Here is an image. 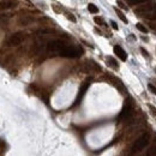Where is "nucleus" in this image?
Returning <instances> with one entry per match:
<instances>
[{
	"mask_svg": "<svg viewBox=\"0 0 156 156\" xmlns=\"http://www.w3.org/2000/svg\"><path fill=\"white\" fill-rule=\"evenodd\" d=\"M59 55L65 57V58H78L82 55V49L77 48V47H71V46H65L64 48L59 52Z\"/></svg>",
	"mask_w": 156,
	"mask_h": 156,
	"instance_id": "1",
	"label": "nucleus"
},
{
	"mask_svg": "<svg viewBox=\"0 0 156 156\" xmlns=\"http://www.w3.org/2000/svg\"><path fill=\"white\" fill-rule=\"evenodd\" d=\"M65 46L66 45L63 41H60V40H53V41H49L48 45H47V51H48V52H57V53H59Z\"/></svg>",
	"mask_w": 156,
	"mask_h": 156,
	"instance_id": "2",
	"label": "nucleus"
},
{
	"mask_svg": "<svg viewBox=\"0 0 156 156\" xmlns=\"http://www.w3.org/2000/svg\"><path fill=\"white\" fill-rule=\"evenodd\" d=\"M24 40V36L22 32H17V34H13V35L10 36V38L7 40V45L11 47H17L19 46Z\"/></svg>",
	"mask_w": 156,
	"mask_h": 156,
	"instance_id": "3",
	"label": "nucleus"
},
{
	"mask_svg": "<svg viewBox=\"0 0 156 156\" xmlns=\"http://www.w3.org/2000/svg\"><path fill=\"white\" fill-rule=\"evenodd\" d=\"M148 144H149V136L148 134H143L142 137H139L137 140L134 142L133 150H142V149H144Z\"/></svg>",
	"mask_w": 156,
	"mask_h": 156,
	"instance_id": "4",
	"label": "nucleus"
},
{
	"mask_svg": "<svg viewBox=\"0 0 156 156\" xmlns=\"http://www.w3.org/2000/svg\"><path fill=\"white\" fill-rule=\"evenodd\" d=\"M18 0H0V10L6 11V10H11L15 9L18 6Z\"/></svg>",
	"mask_w": 156,
	"mask_h": 156,
	"instance_id": "5",
	"label": "nucleus"
},
{
	"mask_svg": "<svg viewBox=\"0 0 156 156\" xmlns=\"http://www.w3.org/2000/svg\"><path fill=\"white\" fill-rule=\"evenodd\" d=\"M90 83H91V78H88L85 82H84V84L82 85V88L79 89V93H78V96H77V99H76V103L74 105H78L79 102H80V100H82V97L85 95V93H86V90L89 89V86H90Z\"/></svg>",
	"mask_w": 156,
	"mask_h": 156,
	"instance_id": "6",
	"label": "nucleus"
},
{
	"mask_svg": "<svg viewBox=\"0 0 156 156\" xmlns=\"http://www.w3.org/2000/svg\"><path fill=\"white\" fill-rule=\"evenodd\" d=\"M114 54L121 60V61H126L127 54H126V52L121 48L120 46H114Z\"/></svg>",
	"mask_w": 156,
	"mask_h": 156,
	"instance_id": "7",
	"label": "nucleus"
},
{
	"mask_svg": "<svg viewBox=\"0 0 156 156\" xmlns=\"http://www.w3.org/2000/svg\"><path fill=\"white\" fill-rule=\"evenodd\" d=\"M127 102H128V101H126V103H125V106L123 108V111H121V113L119 115V120H124V119L130 117V114H131V106L128 105Z\"/></svg>",
	"mask_w": 156,
	"mask_h": 156,
	"instance_id": "8",
	"label": "nucleus"
},
{
	"mask_svg": "<svg viewBox=\"0 0 156 156\" xmlns=\"http://www.w3.org/2000/svg\"><path fill=\"white\" fill-rule=\"evenodd\" d=\"M111 80H113V85H115L117 86V89H119V90H121V89H124V85H123V82H121L120 79H118V78H115V77H111Z\"/></svg>",
	"mask_w": 156,
	"mask_h": 156,
	"instance_id": "9",
	"label": "nucleus"
},
{
	"mask_svg": "<svg viewBox=\"0 0 156 156\" xmlns=\"http://www.w3.org/2000/svg\"><path fill=\"white\" fill-rule=\"evenodd\" d=\"M107 63H108L107 65H108V66H111V67H113L114 70H118V69H119V65L117 64V61H115V60H114L113 58H111V57H109V58H107Z\"/></svg>",
	"mask_w": 156,
	"mask_h": 156,
	"instance_id": "10",
	"label": "nucleus"
},
{
	"mask_svg": "<svg viewBox=\"0 0 156 156\" xmlns=\"http://www.w3.org/2000/svg\"><path fill=\"white\" fill-rule=\"evenodd\" d=\"M115 13H117V15H118V17H119V18H120V19H121V21H123V22H124L125 24H126V23H128V21H127V18L125 17V15H124V13H123V12H121V11H120L119 9H115Z\"/></svg>",
	"mask_w": 156,
	"mask_h": 156,
	"instance_id": "11",
	"label": "nucleus"
},
{
	"mask_svg": "<svg viewBox=\"0 0 156 156\" xmlns=\"http://www.w3.org/2000/svg\"><path fill=\"white\" fill-rule=\"evenodd\" d=\"M88 11L90 13H99V7L95 4H89L88 5Z\"/></svg>",
	"mask_w": 156,
	"mask_h": 156,
	"instance_id": "12",
	"label": "nucleus"
},
{
	"mask_svg": "<svg viewBox=\"0 0 156 156\" xmlns=\"http://www.w3.org/2000/svg\"><path fill=\"white\" fill-rule=\"evenodd\" d=\"M136 26H137V29H138L139 31L144 32V34H147V32H148V29L145 28V26H144L143 24H140V23H137V24H136Z\"/></svg>",
	"mask_w": 156,
	"mask_h": 156,
	"instance_id": "13",
	"label": "nucleus"
},
{
	"mask_svg": "<svg viewBox=\"0 0 156 156\" xmlns=\"http://www.w3.org/2000/svg\"><path fill=\"white\" fill-rule=\"evenodd\" d=\"M147 0H128V4L130 5H137V4H140V3H144Z\"/></svg>",
	"mask_w": 156,
	"mask_h": 156,
	"instance_id": "14",
	"label": "nucleus"
},
{
	"mask_svg": "<svg viewBox=\"0 0 156 156\" xmlns=\"http://www.w3.org/2000/svg\"><path fill=\"white\" fill-rule=\"evenodd\" d=\"M94 21H95V23H97V24H100V25H105L103 19H102V18H100V17H95V18H94Z\"/></svg>",
	"mask_w": 156,
	"mask_h": 156,
	"instance_id": "15",
	"label": "nucleus"
},
{
	"mask_svg": "<svg viewBox=\"0 0 156 156\" xmlns=\"http://www.w3.org/2000/svg\"><path fill=\"white\" fill-rule=\"evenodd\" d=\"M148 89L150 90V91H151L154 95H156V86H155V85H153V84L149 83V84H148Z\"/></svg>",
	"mask_w": 156,
	"mask_h": 156,
	"instance_id": "16",
	"label": "nucleus"
},
{
	"mask_svg": "<svg viewBox=\"0 0 156 156\" xmlns=\"http://www.w3.org/2000/svg\"><path fill=\"white\" fill-rule=\"evenodd\" d=\"M66 17H67V19H69V21H71V22H73V23H76V21H77L76 17H74L73 15H70V13H69V15H67Z\"/></svg>",
	"mask_w": 156,
	"mask_h": 156,
	"instance_id": "17",
	"label": "nucleus"
},
{
	"mask_svg": "<svg viewBox=\"0 0 156 156\" xmlns=\"http://www.w3.org/2000/svg\"><path fill=\"white\" fill-rule=\"evenodd\" d=\"M117 4H118V6H119L120 9H123V10H127V7H126V6H125L123 3L120 1V0H118V1H117Z\"/></svg>",
	"mask_w": 156,
	"mask_h": 156,
	"instance_id": "18",
	"label": "nucleus"
},
{
	"mask_svg": "<svg viewBox=\"0 0 156 156\" xmlns=\"http://www.w3.org/2000/svg\"><path fill=\"white\" fill-rule=\"evenodd\" d=\"M149 155H156V145L151 147V149L149 150Z\"/></svg>",
	"mask_w": 156,
	"mask_h": 156,
	"instance_id": "19",
	"label": "nucleus"
},
{
	"mask_svg": "<svg viewBox=\"0 0 156 156\" xmlns=\"http://www.w3.org/2000/svg\"><path fill=\"white\" fill-rule=\"evenodd\" d=\"M111 24H112V26H113V29H114V30H118V29H119V28H118V25H117V23H115L114 21H112V22H111Z\"/></svg>",
	"mask_w": 156,
	"mask_h": 156,
	"instance_id": "20",
	"label": "nucleus"
},
{
	"mask_svg": "<svg viewBox=\"0 0 156 156\" xmlns=\"http://www.w3.org/2000/svg\"><path fill=\"white\" fill-rule=\"evenodd\" d=\"M140 51H142V52H143V53H144V57H145V58H148V53H147V51H145L144 48H140Z\"/></svg>",
	"mask_w": 156,
	"mask_h": 156,
	"instance_id": "21",
	"label": "nucleus"
}]
</instances>
